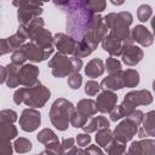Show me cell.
Here are the masks:
<instances>
[{
    "mask_svg": "<svg viewBox=\"0 0 155 155\" xmlns=\"http://www.w3.org/2000/svg\"><path fill=\"white\" fill-rule=\"evenodd\" d=\"M57 7H59L67 16V31L68 35L74 40L80 41L82 38L98 23L103 21L101 15H94L87 6V0L78 1H54Z\"/></svg>",
    "mask_w": 155,
    "mask_h": 155,
    "instance_id": "6da1fadb",
    "label": "cell"
},
{
    "mask_svg": "<svg viewBox=\"0 0 155 155\" xmlns=\"http://www.w3.org/2000/svg\"><path fill=\"white\" fill-rule=\"evenodd\" d=\"M103 21L109 29V35L122 41L125 45L134 44L132 41L130 29V25L133 22V16L128 11L108 13L105 17H103Z\"/></svg>",
    "mask_w": 155,
    "mask_h": 155,
    "instance_id": "7a4b0ae2",
    "label": "cell"
},
{
    "mask_svg": "<svg viewBox=\"0 0 155 155\" xmlns=\"http://www.w3.org/2000/svg\"><path fill=\"white\" fill-rule=\"evenodd\" d=\"M51 97V91L48 87L39 82L33 87H19L13 93L15 104H25L33 109L42 108Z\"/></svg>",
    "mask_w": 155,
    "mask_h": 155,
    "instance_id": "3957f363",
    "label": "cell"
},
{
    "mask_svg": "<svg viewBox=\"0 0 155 155\" xmlns=\"http://www.w3.org/2000/svg\"><path fill=\"white\" fill-rule=\"evenodd\" d=\"M84 63L81 58L78 57H68L62 53H54L53 57L48 61V68H51L52 75L54 78H65L70 74L79 73L82 68Z\"/></svg>",
    "mask_w": 155,
    "mask_h": 155,
    "instance_id": "277c9868",
    "label": "cell"
},
{
    "mask_svg": "<svg viewBox=\"0 0 155 155\" xmlns=\"http://www.w3.org/2000/svg\"><path fill=\"white\" fill-rule=\"evenodd\" d=\"M75 110V105L65 99V98H57L50 109V120L51 124L58 131H65L69 127L70 115Z\"/></svg>",
    "mask_w": 155,
    "mask_h": 155,
    "instance_id": "5b68a950",
    "label": "cell"
},
{
    "mask_svg": "<svg viewBox=\"0 0 155 155\" xmlns=\"http://www.w3.org/2000/svg\"><path fill=\"white\" fill-rule=\"evenodd\" d=\"M27 31L29 42H33L34 45L44 50H54L52 42L53 35L48 29H45V22L41 17L34 18L27 25Z\"/></svg>",
    "mask_w": 155,
    "mask_h": 155,
    "instance_id": "8992f818",
    "label": "cell"
},
{
    "mask_svg": "<svg viewBox=\"0 0 155 155\" xmlns=\"http://www.w3.org/2000/svg\"><path fill=\"white\" fill-rule=\"evenodd\" d=\"M153 103V94L148 90H133L125 94L120 105H116L122 117L130 116L138 105H149Z\"/></svg>",
    "mask_w": 155,
    "mask_h": 155,
    "instance_id": "52a82bcc",
    "label": "cell"
},
{
    "mask_svg": "<svg viewBox=\"0 0 155 155\" xmlns=\"http://www.w3.org/2000/svg\"><path fill=\"white\" fill-rule=\"evenodd\" d=\"M143 111L136 109L130 116L125 117L119 125H116L115 130L113 131V136L114 138L122 140L125 143L132 140V138L137 134L139 125L142 122L143 119Z\"/></svg>",
    "mask_w": 155,
    "mask_h": 155,
    "instance_id": "ba28073f",
    "label": "cell"
},
{
    "mask_svg": "<svg viewBox=\"0 0 155 155\" xmlns=\"http://www.w3.org/2000/svg\"><path fill=\"white\" fill-rule=\"evenodd\" d=\"M12 5L17 7V18L22 25H28L34 18L40 17L42 13V2L28 1V0H15Z\"/></svg>",
    "mask_w": 155,
    "mask_h": 155,
    "instance_id": "9c48e42d",
    "label": "cell"
},
{
    "mask_svg": "<svg viewBox=\"0 0 155 155\" xmlns=\"http://www.w3.org/2000/svg\"><path fill=\"white\" fill-rule=\"evenodd\" d=\"M41 124V114L38 109L27 108L19 116V126L25 132H34Z\"/></svg>",
    "mask_w": 155,
    "mask_h": 155,
    "instance_id": "30bf717a",
    "label": "cell"
},
{
    "mask_svg": "<svg viewBox=\"0 0 155 155\" xmlns=\"http://www.w3.org/2000/svg\"><path fill=\"white\" fill-rule=\"evenodd\" d=\"M40 70L35 64H23L18 70V84L24 87H33L38 85Z\"/></svg>",
    "mask_w": 155,
    "mask_h": 155,
    "instance_id": "8fae6325",
    "label": "cell"
},
{
    "mask_svg": "<svg viewBox=\"0 0 155 155\" xmlns=\"http://www.w3.org/2000/svg\"><path fill=\"white\" fill-rule=\"evenodd\" d=\"M94 102H96L97 111L102 114H109L117 103V96L115 92L111 91H102L97 94Z\"/></svg>",
    "mask_w": 155,
    "mask_h": 155,
    "instance_id": "7c38bea8",
    "label": "cell"
},
{
    "mask_svg": "<svg viewBox=\"0 0 155 155\" xmlns=\"http://www.w3.org/2000/svg\"><path fill=\"white\" fill-rule=\"evenodd\" d=\"M126 155H155V140L153 138L134 140L126 150Z\"/></svg>",
    "mask_w": 155,
    "mask_h": 155,
    "instance_id": "4fadbf2b",
    "label": "cell"
},
{
    "mask_svg": "<svg viewBox=\"0 0 155 155\" xmlns=\"http://www.w3.org/2000/svg\"><path fill=\"white\" fill-rule=\"evenodd\" d=\"M21 50L24 52L25 58L29 59L33 63H39V62H42V61L47 59L53 53V51H54V50H44V48H40L36 45H34L33 42H25L21 47Z\"/></svg>",
    "mask_w": 155,
    "mask_h": 155,
    "instance_id": "5bb4252c",
    "label": "cell"
},
{
    "mask_svg": "<svg viewBox=\"0 0 155 155\" xmlns=\"http://www.w3.org/2000/svg\"><path fill=\"white\" fill-rule=\"evenodd\" d=\"M52 42H53V47L57 48L58 53H62V54H65V56L74 53L76 40H74L68 34H64V33L54 34L52 36Z\"/></svg>",
    "mask_w": 155,
    "mask_h": 155,
    "instance_id": "9a60e30c",
    "label": "cell"
},
{
    "mask_svg": "<svg viewBox=\"0 0 155 155\" xmlns=\"http://www.w3.org/2000/svg\"><path fill=\"white\" fill-rule=\"evenodd\" d=\"M144 57V52L143 50L134 45V44H128V45H125L124 48H122V52H121V58H122V62L128 65V67H134L137 65Z\"/></svg>",
    "mask_w": 155,
    "mask_h": 155,
    "instance_id": "2e32d148",
    "label": "cell"
},
{
    "mask_svg": "<svg viewBox=\"0 0 155 155\" xmlns=\"http://www.w3.org/2000/svg\"><path fill=\"white\" fill-rule=\"evenodd\" d=\"M131 38L133 42H137L143 47H149L154 42L153 33L142 24H138L133 29H131Z\"/></svg>",
    "mask_w": 155,
    "mask_h": 155,
    "instance_id": "e0dca14e",
    "label": "cell"
},
{
    "mask_svg": "<svg viewBox=\"0 0 155 155\" xmlns=\"http://www.w3.org/2000/svg\"><path fill=\"white\" fill-rule=\"evenodd\" d=\"M154 119H155V111L154 110H150L148 113H145L143 115V119H142V122L139 125V128H138V137L140 139H144L147 137H154L155 136V122H154Z\"/></svg>",
    "mask_w": 155,
    "mask_h": 155,
    "instance_id": "ac0fdd59",
    "label": "cell"
},
{
    "mask_svg": "<svg viewBox=\"0 0 155 155\" xmlns=\"http://www.w3.org/2000/svg\"><path fill=\"white\" fill-rule=\"evenodd\" d=\"M99 86L103 91H111V92L124 88L125 85H124V79H122V70L109 74L107 78L102 80Z\"/></svg>",
    "mask_w": 155,
    "mask_h": 155,
    "instance_id": "d6986e66",
    "label": "cell"
},
{
    "mask_svg": "<svg viewBox=\"0 0 155 155\" xmlns=\"http://www.w3.org/2000/svg\"><path fill=\"white\" fill-rule=\"evenodd\" d=\"M102 47L105 52H108L110 54V57H117V56H121V52H122V48L125 46V44L120 40H117L116 38L111 36V35H107L103 40H102Z\"/></svg>",
    "mask_w": 155,
    "mask_h": 155,
    "instance_id": "ffe728a7",
    "label": "cell"
},
{
    "mask_svg": "<svg viewBox=\"0 0 155 155\" xmlns=\"http://www.w3.org/2000/svg\"><path fill=\"white\" fill-rule=\"evenodd\" d=\"M110 126V121L103 116V115H98V116H92L88 119V121L81 127L84 130L85 133H92V132H96L101 128H109Z\"/></svg>",
    "mask_w": 155,
    "mask_h": 155,
    "instance_id": "44dd1931",
    "label": "cell"
},
{
    "mask_svg": "<svg viewBox=\"0 0 155 155\" xmlns=\"http://www.w3.org/2000/svg\"><path fill=\"white\" fill-rule=\"evenodd\" d=\"M105 68H104V63L101 58H93L91 59L86 67H85V74L87 75V78H91V79H94V78H98L101 76L103 73H104Z\"/></svg>",
    "mask_w": 155,
    "mask_h": 155,
    "instance_id": "7402d4cb",
    "label": "cell"
},
{
    "mask_svg": "<svg viewBox=\"0 0 155 155\" xmlns=\"http://www.w3.org/2000/svg\"><path fill=\"white\" fill-rule=\"evenodd\" d=\"M18 136L17 127L11 122L0 121V142H11Z\"/></svg>",
    "mask_w": 155,
    "mask_h": 155,
    "instance_id": "603a6c76",
    "label": "cell"
},
{
    "mask_svg": "<svg viewBox=\"0 0 155 155\" xmlns=\"http://www.w3.org/2000/svg\"><path fill=\"white\" fill-rule=\"evenodd\" d=\"M75 109L80 113H82L84 115L92 117L93 115L97 114V107H96V102L93 99L90 98H85V99H80L75 107Z\"/></svg>",
    "mask_w": 155,
    "mask_h": 155,
    "instance_id": "cb8c5ba5",
    "label": "cell"
},
{
    "mask_svg": "<svg viewBox=\"0 0 155 155\" xmlns=\"http://www.w3.org/2000/svg\"><path fill=\"white\" fill-rule=\"evenodd\" d=\"M18 70H19V67L12 64V63H8L6 65V85L7 87L10 88H15L17 87L19 84H18Z\"/></svg>",
    "mask_w": 155,
    "mask_h": 155,
    "instance_id": "d4e9b609",
    "label": "cell"
},
{
    "mask_svg": "<svg viewBox=\"0 0 155 155\" xmlns=\"http://www.w3.org/2000/svg\"><path fill=\"white\" fill-rule=\"evenodd\" d=\"M122 79H124V85L125 87L133 88L137 87L139 84V73L136 69H126L122 70Z\"/></svg>",
    "mask_w": 155,
    "mask_h": 155,
    "instance_id": "484cf974",
    "label": "cell"
},
{
    "mask_svg": "<svg viewBox=\"0 0 155 155\" xmlns=\"http://www.w3.org/2000/svg\"><path fill=\"white\" fill-rule=\"evenodd\" d=\"M107 155H126V143L113 138L110 143L105 147Z\"/></svg>",
    "mask_w": 155,
    "mask_h": 155,
    "instance_id": "4316f807",
    "label": "cell"
},
{
    "mask_svg": "<svg viewBox=\"0 0 155 155\" xmlns=\"http://www.w3.org/2000/svg\"><path fill=\"white\" fill-rule=\"evenodd\" d=\"M96 143L99 148H105L110 140L114 138L113 136V131L110 128H101L98 131H96Z\"/></svg>",
    "mask_w": 155,
    "mask_h": 155,
    "instance_id": "83f0119b",
    "label": "cell"
},
{
    "mask_svg": "<svg viewBox=\"0 0 155 155\" xmlns=\"http://www.w3.org/2000/svg\"><path fill=\"white\" fill-rule=\"evenodd\" d=\"M36 138H38V142L44 144V145H47V144H51V143H54V142H59L58 136L51 128H42L38 133Z\"/></svg>",
    "mask_w": 155,
    "mask_h": 155,
    "instance_id": "f1b7e54d",
    "label": "cell"
},
{
    "mask_svg": "<svg viewBox=\"0 0 155 155\" xmlns=\"http://www.w3.org/2000/svg\"><path fill=\"white\" fill-rule=\"evenodd\" d=\"M12 145H13V150L18 154H25V153H29L33 149L31 142L28 138H24V137L16 138Z\"/></svg>",
    "mask_w": 155,
    "mask_h": 155,
    "instance_id": "f546056e",
    "label": "cell"
},
{
    "mask_svg": "<svg viewBox=\"0 0 155 155\" xmlns=\"http://www.w3.org/2000/svg\"><path fill=\"white\" fill-rule=\"evenodd\" d=\"M88 116H86V115H84L82 113H80V111H78L76 109L73 111V114L70 115V120H69V124L73 126V127H75V128H81L87 121H88Z\"/></svg>",
    "mask_w": 155,
    "mask_h": 155,
    "instance_id": "4dcf8cb0",
    "label": "cell"
},
{
    "mask_svg": "<svg viewBox=\"0 0 155 155\" xmlns=\"http://www.w3.org/2000/svg\"><path fill=\"white\" fill-rule=\"evenodd\" d=\"M92 52L93 51L91 50V47L88 45H86L84 41H76L75 42V50H74L73 56L74 57H78V58H84V57L90 56Z\"/></svg>",
    "mask_w": 155,
    "mask_h": 155,
    "instance_id": "1f68e13d",
    "label": "cell"
},
{
    "mask_svg": "<svg viewBox=\"0 0 155 155\" xmlns=\"http://www.w3.org/2000/svg\"><path fill=\"white\" fill-rule=\"evenodd\" d=\"M151 15H153V10H151V7H150L149 5H147V4H143V5H140V6L137 8V17H138V19H139L140 22H147V21H149V18L151 17Z\"/></svg>",
    "mask_w": 155,
    "mask_h": 155,
    "instance_id": "d6a6232c",
    "label": "cell"
},
{
    "mask_svg": "<svg viewBox=\"0 0 155 155\" xmlns=\"http://www.w3.org/2000/svg\"><path fill=\"white\" fill-rule=\"evenodd\" d=\"M104 68L107 69V71H108L109 74L120 71V70H121V62H120L117 58H115V57H109V58H107V61H105Z\"/></svg>",
    "mask_w": 155,
    "mask_h": 155,
    "instance_id": "836d02e7",
    "label": "cell"
},
{
    "mask_svg": "<svg viewBox=\"0 0 155 155\" xmlns=\"http://www.w3.org/2000/svg\"><path fill=\"white\" fill-rule=\"evenodd\" d=\"M17 120H18V115H17V113L15 110H12V109L0 110V121L15 124Z\"/></svg>",
    "mask_w": 155,
    "mask_h": 155,
    "instance_id": "e575fe53",
    "label": "cell"
},
{
    "mask_svg": "<svg viewBox=\"0 0 155 155\" xmlns=\"http://www.w3.org/2000/svg\"><path fill=\"white\" fill-rule=\"evenodd\" d=\"M87 6L94 15H99V12L105 10L107 2L104 0H87Z\"/></svg>",
    "mask_w": 155,
    "mask_h": 155,
    "instance_id": "d590c367",
    "label": "cell"
},
{
    "mask_svg": "<svg viewBox=\"0 0 155 155\" xmlns=\"http://www.w3.org/2000/svg\"><path fill=\"white\" fill-rule=\"evenodd\" d=\"M25 61H27L25 54L21 48L12 52V54H11V63L12 64H15L17 67H22L23 64H25Z\"/></svg>",
    "mask_w": 155,
    "mask_h": 155,
    "instance_id": "8d00e7d4",
    "label": "cell"
},
{
    "mask_svg": "<svg viewBox=\"0 0 155 155\" xmlns=\"http://www.w3.org/2000/svg\"><path fill=\"white\" fill-rule=\"evenodd\" d=\"M99 91H101V86H99V84H98L97 81H94V80H88V81L85 84V93H86L87 96H90V97L96 96V94L99 93Z\"/></svg>",
    "mask_w": 155,
    "mask_h": 155,
    "instance_id": "74e56055",
    "label": "cell"
},
{
    "mask_svg": "<svg viewBox=\"0 0 155 155\" xmlns=\"http://www.w3.org/2000/svg\"><path fill=\"white\" fill-rule=\"evenodd\" d=\"M82 84V76L80 75V73H75V74H70L68 76V86L71 90H79V87Z\"/></svg>",
    "mask_w": 155,
    "mask_h": 155,
    "instance_id": "f35d334b",
    "label": "cell"
},
{
    "mask_svg": "<svg viewBox=\"0 0 155 155\" xmlns=\"http://www.w3.org/2000/svg\"><path fill=\"white\" fill-rule=\"evenodd\" d=\"M75 142H76V144L80 147V148H84V147H87V145H90V143H91V136L88 134V133H79L78 136H76V138H75Z\"/></svg>",
    "mask_w": 155,
    "mask_h": 155,
    "instance_id": "ab89813d",
    "label": "cell"
},
{
    "mask_svg": "<svg viewBox=\"0 0 155 155\" xmlns=\"http://www.w3.org/2000/svg\"><path fill=\"white\" fill-rule=\"evenodd\" d=\"M73 147H75V139L74 138H65L61 143V154L59 155H65Z\"/></svg>",
    "mask_w": 155,
    "mask_h": 155,
    "instance_id": "60d3db41",
    "label": "cell"
},
{
    "mask_svg": "<svg viewBox=\"0 0 155 155\" xmlns=\"http://www.w3.org/2000/svg\"><path fill=\"white\" fill-rule=\"evenodd\" d=\"M13 145L11 142H0V155H12Z\"/></svg>",
    "mask_w": 155,
    "mask_h": 155,
    "instance_id": "b9f144b4",
    "label": "cell"
},
{
    "mask_svg": "<svg viewBox=\"0 0 155 155\" xmlns=\"http://www.w3.org/2000/svg\"><path fill=\"white\" fill-rule=\"evenodd\" d=\"M10 52H12V50H11V47H10L6 38L5 39H0V56L7 54Z\"/></svg>",
    "mask_w": 155,
    "mask_h": 155,
    "instance_id": "7bdbcfd3",
    "label": "cell"
},
{
    "mask_svg": "<svg viewBox=\"0 0 155 155\" xmlns=\"http://www.w3.org/2000/svg\"><path fill=\"white\" fill-rule=\"evenodd\" d=\"M86 151L88 153V155H105L103 151H102V148H99L97 144L96 145H88Z\"/></svg>",
    "mask_w": 155,
    "mask_h": 155,
    "instance_id": "ee69618b",
    "label": "cell"
},
{
    "mask_svg": "<svg viewBox=\"0 0 155 155\" xmlns=\"http://www.w3.org/2000/svg\"><path fill=\"white\" fill-rule=\"evenodd\" d=\"M65 155H88V153L86 151V149L78 148V147L75 145V147H73Z\"/></svg>",
    "mask_w": 155,
    "mask_h": 155,
    "instance_id": "f6af8a7d",
    "label": "cell"
},
{
    "mask_svg": "<svg viewBox=\"0 0 155 155\" xmlns=\"http://www.w3.org/2000/svg\"><path fill=\"white\" fill-rule=\"evenodd\" d=\"M6 81V67L0 65V85Z\"/></svg>",
    "mask_w": 155,
    "mask_h": 155,
    "instance_id": "bcb514c9",
    "label": "cell"
},
{
    "mask_svg": "<svg viewBox=\"0 0 155 155\" xmlns=\"http://www.w3.org/2000/svg\"><path fill=\"white\" fill-rule=\"evenodd\" d=\"M111 4H113V5H122L124 2H122V1H119V2H117V1H114V0H113Z\"/></svg>",
    "mask_w": 155,
    "mask_h": 155,
    "instance_id": "7dc6e473",
    "label": "cell"
},
{
    "mask_svg": "<svg viewBox=\"0 0 155 155\" xmlns=\"http://www.w3.org/2000/svg\"><path fill=\"white\" fill-rule=\"evenodd\" d=\"M35 155H50V154H48L46 150H44V151H41L40 154H35Z\"/></svg>",
    "mask_w": 155,
    "mask_h": 155,
    "instance_id": "c3c4849f",
    "label": "cell"
}]
</instances>
